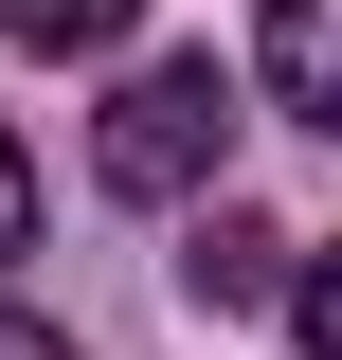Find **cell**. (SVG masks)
Here are the masks:
<instances>
[{
	"label": "cell",
	"mask_w": 342,
	"mask_h": 360,
	"mask_svg": "<svg viewBox=\"0 0 342 360\" xmlns=\"http://www.w3.org/2000/svg\"><path fill=\"white\" fill-rule=\"evenodd\" d=\"M216 162H234V72L216 54H144L108 90V127H90V180L108 198H198Z\"/></svg>",
	"instance_id": "6da1fadb"
},
{
	"label": "cell",
	"mask_w": 342,
	"mask_h": 360,
	"mask_svg": "<svg viewBox=\"0 0 342 360\" xmlns=\"http://www.w3.org/2000/svg\"><path fill=\"white\" fill-rule=\"evenodd\" d=\"M270 90L306 127H342V0H270Z\"/></svg>",
	"instance_id": "7a4b0ae2"
},
{
	"label": "cell",
	"mask_w": 342,
	"mask_h": 360,
	"mask_svg": "<svg viewBox=\"0 0 342 360\" xmlns=\"http://www.w3.org/2000/svg\"><path fill=\"white\" fill-rule=\"evenodd\" d=\"M270 288H306L289 234H270V217H216V234H198V307H270Z\"/></svg>",
	"instance_id": "3957f363"
},
{
	"label": "cell",
	"mask_w": 342,
	"mask_h": 360,
	"mask_svg": "<svg viewBox=\"0 0 342 360\" xmlns=\"http://www.w3.org/2000/svg\"><path fill=\"white\" fill-rule=\"evenodd\" d=\"M0 18H18V54H108L144 0H0Z\"/></svg>",
	"instance_id": "277c9868"
},
{
	"label": "cell",
	"mask_w": 342,
	"mask_h": 360,
	"mask_svg": "<svg viewBox=\"0 0 342 360\" xmlns=\"http://www.w3.org/2000/svg\"><path fill=\"white\" fill-rule=\"evenodd\" d=\"M289 307H306V360H342V252H306V288H289Z\"/></svg>",
	"instance_id": "5b68a950"
},
{
	"label": "cell",
	"mask_w": 342,
	"mask_h": 360,
	"mask_svg": "<svg viewBox=\"0 0 342 360\" xmlns=\"http://www.w3.org/2000/svg\"><path fill=\"white\" fill-rule=\"evenodd\" d=\"M37 252V180H18V144H0V270Z\"/></svg>",
	"instance_id": "8992f818"
},
{
	"label": "cell",
	"mask_w": 342,
	"mask_h": 360,
	"mask_svg": "<svg viewBox=\"0 0 342 360\" xmlns=\"http://www.w3.org/2000/svg\"><path fill=\"white\" fill-rule=\"evenodd\" d=\"M0 360H72V342H54V324H18V307H0Z\"/></svg>",
	"instance_id": "52a82bcc"
}]
</instances>
